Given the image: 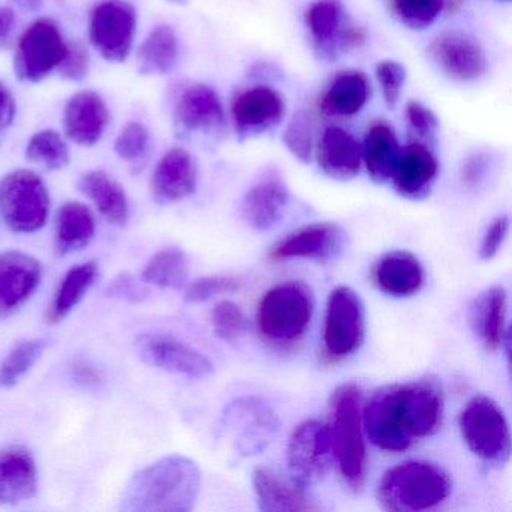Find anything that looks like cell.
<instances>
[{
  "instance_id": "32",
  "label": "cell",
  "mask_w": 512,
  "mask_h": 512,
  "mask_svg": "<svg viewBox=\"0 0 512 512\" xmlns=\"http://www.w3.org/2000/svg\"><path fill=\"white\" fill-rule=\"evenodd\" d=\"M100 277V266L95 262L80 263L73 266L62 278L47 308V322L58 325L64 322L77 305L91 292Z\"/></svg>"
},
{
  "instance_id": "2",
  "label": "cell",
  "mask_w": 512,
  "mask_h": 512,
  "mask_svg": "<svg viewBox=\"0 0 512 512\" xmlns=\"http://www.w3.org/2000/svg\"><path fill=\"white\" fill-rule=\"evenodd\" d=\"M202 488L196 461L173 454L134 473L119 500L127 512H190Z\"/></svg>"
},
{
  "instance_id": "31",
  "label": "cell",
  "mask_w": 512,
  "mask_h": 512,
  "mask_svg": "<svg viewBox=\"0 0 512 512\" xmlns=\"http://www.w3.org/2000/svg\"><path fill=\"white\" fill-rule=\"evenodd\" d=\"M79 187L109 223L118 227H125L130 223L131 211L127 193L112 176L103 170H92L82 176Z\"/></svg>"
},
{
  "instance_id": "19",
  "label": "cell",
  "mask_w": 512,
  "mask_h": 512,
  "mask_svg": "<svg viewBox=\"0 0 512 512\" xmlns=\"http://www.w3.org/2000/svg\"><path fill=\"white\" fill-rule=\"evenodd\" d=\"M439 176V161L427 143L413 140L401 149L391 182L398 196L412 202L427 199Z\"/></svg>"
},
{
  "instance_id": "46",
  "label": "cell",
  "mask_w": 512,
  "mask_h": 512,
  "mask_svg": "<svg viewBox=\"0 0 512 512\" xmlns=\"http://www.w3.org/2000/svg\"><path fill=\"white\" fill-rule=\"evenodd\" d=\"M490 175V157L485 154H478L466 161L463 172H461V179H463V184L466 185L467 190L478 193L487 185Z\"/></svg>"
},
{
  "instance_id": "22",
  "label": "cell",
  "mask_w": 512,
  "mask_h": 512,
  "mask_svg": "<svg viewBox=\"0 0 512 512\" xmlns=\"http://www.w3.org/2000/svg\"><path fill=\"white\" fill-rule=\"evenodd\" d=\"M197 166L193 155L184 148L164 154L152 176V193L161 205L182 202L196 193Z\"/></svg>"
},
{
  "instance_id": "29",
  "label": "cell",
  "mask_w": 512,
  "mask_h": 512,
  "mask_svg": "<svg viewBox=\"0 0 512 512\" xmlns=\"http://www.w3.org/2000/svg\"><path fill=\"white\" fill-rule=\"evenodd\" d=\"M371 83L362 71H344L335 76L320 101L323 115L350 118L358 115L370 101Z\"/></svg>"
},
{
  "instance_id": "24",
  "label": "cell",
  "mask_w": 512,
  "mask_h": 512,
  "mask_svg": "<svg viewBox=\"0 0 512 512\" xmlns=\"http://www.w3.org/2000/svg\"><path fill=\"white\" fill-rule=\"evenodd\" d=\"M109 118V109L100 94L77 92L64 109L65 136L80 146L95 145L103 137Z\"/></svg>"
},
{
  "instance_id": "50",
  "label": "cell",
  "mask_w": 512,
  "mask_h": 512,
  "mask_svg": "<svg viewBox=\"0 0 512 512\" xmlns=\"http://www.w3.org/2000/svg\"><path fill=\"white\" fill-rule=\"evenodd\" d=\"M16 113L17 106L13 94L4 83H0V130H5L13 125Z\"/></svg>"
},
{
  "instance_id": "9",
  "label": "cell",
  "mask_w": 512,
  "mask_h": 512,
  "mask_svg": "<svg viewBox=\"0 0 512 512\" xmlns=\"http://www.w3.org/2000/svg\"><path fill=\"white\" fill-rule=\"evenodd\" d=\"M332 460L334 454L325 422L307 419L292 431L287 443V467L296 487L307 490L322 482Z\"/></svg>"
},
{
  "instance_id": "38",
  "label": "cell",
  "mask_w": 512,
  "mask_h": 512,
  "mask_svg": "<svg viewBox=\"0 0 512 512\" xmlns=\"http://www.w3.org/2000/svg\"><path fill=\"white\" fill-rule=\"evenodd\" d=\"M443 5V0H392V11L401 25L424 31L442 14Z\"/></svg>"
},
{
  "instance_id": "52",
  "label": "cell",
  "mask_w": 512,
  "mask_h": 512,
  "mask_svg": "<svg viewBox=\"0 0 512 512\" xmlns=\"http://www.w3.org/2000/svg\"><path fill=\"white\" fill-rule=\"evenodd\" d=\"M13 2L20 10L28 11V13H37L43 7V0H13Z\"/></svg>"
},
{
  "instance_id": "26",
  "label": "cell",
  "mask_w": 512,
  "mask_h": 512,
  "mask_svg": "<svg viewBox=\"0 0 512 512\" xmlns=\"http://www.w3.org/2000/svg\"><path fill=\"white\" fill-rule=\"evenodd\" d=\"M317 164L328 178L350 181L361 172L362 146L344 128H326L317 146Z\"/></svg>"
},
{
  "instance_id": "10",
  "label": "cell",
  "mask_w": 512,
  "mask_h": 512,
  "mask_svg": "<svg viewBox=\"0 0 512 512\" xmlns=\"http://www.w3.org/2000/svg\"><path fill=\"white\" fill-rule=\"evenodd\" d=\"M67 52L68 44L58 23L43 17L32 22L19 38L14 71L23 82H41L58 70Z\"/></svg>"
},
{
  "instance_id": "7",
  "label": "cell",
  "mask_w": 512,
  "mask_h": 512,
  "mask_svg": "<svg viewBox=\"0 0 512 512\" xmlns=\"http://www.w3.org/2000/svg\"><path fill=\"white\" fill-rule=\"evenodd\" d=\"M0 214L13 232H40L50 214V194L43 179L25 169L14 170L0 179Z\"/></svg>"
},
{
  "instance_id": "1",
  "label": "cell",
  "mask_w": 512,
  "mask_h": 512,
  "mask_svg": "<svg viewBox=\"0 0 512 512\" xmlns=\"http://www.w3.org/2000/svg\"><path fill=\"white\" fill-rule=\"evenodd\" d=\"M445 395L433 374L377 389L362 409L368 439L386 452H404L442 427Z\"/></svg>"
},
{
  "instance_id": "17",
  "label": "cell",
  "mask_w": 512,
  "mask_h": 512,
  "mask_svg": "<svg viewBox=\"0 0 512 512\" xmlns=\"http://www.w3.org/2000/svg\"><path fill=\"white\" fill-rule=\"evenodd\" d=\"M430 55L449 79L475 82L487 71V58L479 41L461 31L439 35L430 46Z\"/></svg>"
},
{
  "instance_id": "5",
  "label": "cell",
  "mask_w": 512,
  "mask_h": 512,
  "mask_svg": "<svg viewBox=\"0 0 512 512\" xmlns=\"http://www.w3.org/2000/svg\"><path fill=\"white\" fill-rule=\"evenodd\" d=\"M316 298L302 281H286L269 289L257 307V329L266 343L277 347L295 346L313 319Z\"/></svg>"
},
{
  "instance_id": "15",
  "label": "cell",
  "mask_w": 512,
  "mask_h": 512,
  "mask_svg": "<svg viewBox=\"0 0 512 512\" xmlns=\"http://www.w3.org/2000/svg\"><path fill=\"white\" fill-rule=\"evenodd\" d=\"M346 232L335 223H314L275 242L268 251L271 262L307 259L326 263L337 259L346 247Z\"/></svg>"
},
{
  "instance_id": "11",
  "label": "cell",
  "mask_w": 512,
  "mask_h": 512,
  "mask_svg": "<svg viewBox=\"0 0 512 512\" xmlns=\"http://www.w3.org/2000/svg\"><path fill=\"white\" fill-rule=\"evenodd\" d=\"M223 430L229 434L236 454L251 457L265 451L275 439L280 430V419L260 398H238L224 412Z\"/></svg>"
},
{
  "instance_id": "18",
  "label": "cell",
  "mask_w": 512,
  "mask_h": 512,
  "mask_svg": "<svg viewBox=\"0 0 512 512\" xmlns=\"http://www.w3.org/2000/svg\"><path fill=\"white\" fill-rule=\"evenodd\" d=\"M286 100L277 89L256 86L233 101L232 116L239 140L251 139L272 130L283 121Z\"/></svg>"
},
{
  "instance_id": "6",
  "label": "cell",
  "mask_w": 512,
  "mask_h": 512,
  "mask_svg": "<svg viewBox=\"0 0 512 512\" xmlns=\"http://www.w3.org/2000/svg\"><path fill=\"white\" fill-rule=\"evenodd\" d=\"M461 436L467 448L484 463L503 466L511 457L508 419L496 401L485 395L473 397L461 410Z\"/></svg>"
},
{
  "instance_id": "28",
  "label": "cell",
  "mask_w": 512,
  "mask_h": 512,
  "mask_svg": "<svg viewBox=\"0 0 512 512\" xmlns=\"http://www.w3.org/2000/svg\"><path fill=\"white\" fill-rule=\"evenodd\" d=\"M253 487L257 506L263 512L317 511L319 506L305 496L304 490L295 484H287L277 473L266 467L253 472Z\"/></svg>"
},
{
  "instance_id": "14",
  "label": "cell",
  "mask_w": 512,
  "mask_h": 512,
  "mask_svg": "<svg viewBox=\"0 0 512 512\" xmlns=\"http://www.w3.org/2000/svg\"><path fill=\"white\" fill-rule=\"evenodd\" d=\"M137 353L146 364L190 379H206L214 373L211 359L190 344L169 334L146 332L136 338Z\"/></svg>"
},
{
  "instance_id": "47",
  "label": "cell",
  "mask_w": 512,
  "mask_h": 512,
  "mask_svg": "<svg viewBox=\"0 0 512 512\" xmlns=\"http://www.w3.org/2000/svg\"><path fill=\"white\" fill-rule=\"evenodd\" d=\"M145 286L146 284L143 283L142 280L137 281L133 275L121 274L107 287V295H109L110 298L119 299V301H127L131 302V304H136V302L146 299L148 290H146Z\"/></svg>"
},
{
  "instance_id": "4",
  "label": "cell",
  "mask_w": 512,
  "mask_h": 512,
  "mask_svg": "<svg viewBox=\"0 0 512 512\" xmlns=\"http://www.w3.org/2000/svg\"><path fill=\"white\" fill-rule=\"evenodd\" d=\"M332 454L340 475L352 490H361L367 473L362 389L355 383L338 386L329 401L328 422Z\"/></svg>"
},
{
  "instance_id": "13",
  "label": "cell",
  "mask_w": 512,
  "mask_h": 512,
  "mask_svg": "<svg viewBox=\"0 0 512 512\" xmlns=\"http://www.w3.org/2000/svg\"><path fill=\"white\" fill-rule=\"evenodd\" d=\"M314 49L323 59H337L365 43L364 29L353 25L341 0H316L305 13Z\"/></svg>"
},
{
  "instance_id": "21",
  "label": "cell",
  "mask_w": 512,
  "mask_h": 512,
  "mask_svg": "<svg viewBox=\"0 0 512 512\" xmlns=\"http://www.w3.org/2000/svg\"><path fill=\"white\" fill-rule=\"evenodd\" d=\"M176 122L185 133L221 134L226 125L223 104L214 89L188 86L176 101Z\"/></svg>"
},
{
  "instance_id": "20",
  "label": "cell",
  "mask_w": 512,
  "mask_h": 512,
  "mask_svg": "<svg viewBox=\"0 0 512 512\" xmlns=\"http://www.w3.org/2000/svg\"><path fill=\"white\" fill-rule=\"evenodd\" d=\"M370 280L377 290L391 298H410L424 287L425 269L415 254L394 250L374 263Z\"/></svg>"
},
{
  "instance_id": "41",
  "label": "cell",
  "mask_w": 512,
  "mask_h": 512,
  "mask_svg": "<svg viewBox=\"0 0 512 512\" xmlns=\"http://www.w3.org/2000/svg\"><path fill=\"white\" fill-rule=\"evenodd\" d=\"M151 143V134L142 122H130L116 137L115 152L127 163L143 160Z\"/></svg>"
},
{
  "instance_id": "33",
  "label": "cell",
  "mask_w": 512,
  "mask_h": 512,
  "mask_svg": "<svg viewBox=\"0 0 512 512\" xmlns=\"http://www.w3.org/2000/svg\"><path fill=\"white\" fill-rule=\"evenodd\" d=\"M97 232L94 214L80 202H67L56 215V250L62 256L76 253L91 244Z\"/></svg>"
},
{
  "instance_id": "36",
  "label": "cell",
  "mask_w": 512,
  "mask_h": 512,
  "mask_svg": "<svg viewBox=\"0 0 512 512\" xmlns=\"http://www.w3.org/2000/svg\"><path fill=\"white\" fill-rule=\"evenodd\" d=\"M49 347L46 338L20 341L0 362V389H11L35 367Z\"/></svg>"
},
{
  "instance_id": "16",
  "label": "cell",
  "mask_w": 512,
  "mask_h": 512,
  "mask_svg": "<svg viewBox=\"0 0 512 512\" xmlns=\"http://www.w3.org/2000/svg\"><path fill=\"white\" fill-rule=\"evenodd\" d=\"M43 280L40 260L22 251L0 254V320L14 316L34 296Z\"/></svg>"
},
{
  "instance_id": "25",
  "label": "cell",
  "mask_w": 512,
  "mask_h": 512,
  "mask_svg": "<svg viewBox=\"0 0 512 512\" xmlns=\"http://www.w3.org/2000/svg\"><path fill=\"white\" fill-rule=\"evenodd\" d=\"M506 316H508V293L502 286L485 289L470 305V326L487 352H497L508 344Z\"/></svg>"
},
{
  "instance_id": "27",
  "label": "cell",
  "mask_w": 512,
  "mask_h": 512,
  "mask_svg": "<svg viewBox=\"0 0 512 512\" xmlns=\"http://www.w3.org/2000/svg\"><path fill=\"white\" fill-rule=\"evenodd\" d=\"M290 193L283 179L271 175L250 188L242 202V215L253 229L268 232L286 214Z\"/></svg>"
},
{
  "instance_id": "48",
  "label": "cell",
  "mask_w": 512,
  "mask_h": 512,
  "mask_svg": "<svg viewBox=\"0 0 512 512\" xmlns=\"http://www.w3.org/2000/svg\"><path fill=\"white\" fill-rule=\"evenodd\" d=\"M509 232V218L508 215H500L494 218L482 238L481 248H479V257L482 260H491L497 256L506 236Z\"/></svg>"
},
{
  "instance_id": "43",
  "label": "cell",
  "mask_w": 512,
  "mask_h": 512,
  "mask_svg": "<svg viewBox=\"0 0 512 512\" xmlns=\"http://www.w3.org/2000/svg\"><path fill=\"white\" fill-rule=\"evenodd\" d=\"M376 76L380 88H382L386 106L389 109H394L400 101L401 91L406 83V68L400 62L382 61L377 64Z\"/></svg>"
},
{
  "instance_id": "45",
  "label": "cell",
  "mask_w": 512,
  "mask_h": 512,
  "mask_svg": "<svg viewBox=\"0 0 512 512\" xmlns=\"http://www.w3.org/2000/svg\"><path fill=\"white\" fill-rule=\"evenodd\" d=\"M89 68H91V59H89L88 49L82 43L68 44L67 55L58 68L62 79L80 82L88 77Z\"/></svg>"
},
{
  "instance_id": "42",
  "label": "cell",
  "mask_w": 512,
  "mask_h": 512,
  "mask_svg": "<svg viewBox=\"0 0 512 512\" xmlns=\"http://www.w3.org/2000/svg\"><path fill=\"white\" fill-rule=\"evenodd\" d=\"M241 287L238 278L229 275H212V277L197 278L185 286V301L188 304H200L218 295L233 293Z\"/></svg>"
},
{
  "instance_id": "44",
  "label": "cell",
  "mask_w": 512,
  "mask_h": 512,
  "mask_svg": "<svg viewBox=\"0 0 512 512\" xmlns=\"http://www.w3.org/2000/svg\"><path fill=\"white\" fill-rule=\"evenodd\" d=\"M407 121H409L410 133L418 142L433 145L436 140L439 121L436 115L419 101H409L406 106Z\"/></svg>"
},
{
  "instance_id": "3",
  "label": "cell",
  "mask_w": 512,
  "mask_h": 512,
  "mask_svg": "<svg viewBox=\"0 0 512 512\" xmlns=\"http://www.w3.org/2000/svg\"><path fill=\"white\" fill-rule=\"evenodd\" d=\"M452 491L451 476L433 461L409 460L383 473L377 502L388 512H422L436 508Z\"/></svg>"
},
{
  "instance_id": "37",
  "label": "cell",
  "mask_w": 512,
  "mask_h": 512,
  "mask_svg": "<svg viewBox=\"0 0 512 512\" xmlns=\"http://www.w3.org/2000/svg\"><path fill=\"white\" fill-rule=\"evenodd\" d=\"M26 158L47 170H62L70 164V149L58 131L43 130L29 140Z\"/></svg>"
},
{
  "instance_id": "51",
  "label": "cell",
  "mask_w": 512,
  "mask_h": 512,
  "mask_svg": "<svg viewBox=\"0 0 512 512\" xmlns=\"http://www.w3.org/2000/svg\"><path fill=\"white\" fill-rule=\"evenodd\" d=\"M16 25V13L8 7H0V41H4Z\"/></svg>"
},
{
  "instance_id": "30",
  "label": "cell",
  "mask_w": 512,
  "mask_h": 512,
  "mask_svg": "<svg viewBox=\"0 0 512 512\" xmlns=\"http://www.w3.org/2000/svg\"><path fill=\"white\" fill-rule=\"evenodd\" d=\"M400 154V143L394 128L386 121L374 122L368 128L362 145V163L371 181L376 184L391 181Z\"/></svg>"
},
{
  "instance_id": "34",
  "label": "cell",
  "mask_w": 512,
  "mask_h": 512,
  "mask_svg": "<svg viewBox=\"0 0 512 512\" xmlns=\"http://www.w3.org/2000/svg\"><path fill=\"white\" fill-rule=\"evenodd\" d=\"M179 40L172 26H157L137 52V70L143 76L169 74L178 64Z\"/></svg>"
},
{
  "instance_id": "12",
  "label": "cell",
  "mask_w": 512,
  "mask_h": 512,
  "mask_svg": "<svg viewBox=\"0 0 512 512\" xmlns=\"http://www.w3.org/2000/svg\"><path fill=\"white\" fill-rule=\"evenodd\" d=\"M137 32V10L128 0H103L89 17V40L101 58L121 64L130 56Z\"/></svg>"
},
{
  "instance_id": "35",
  "label": "cell",
  "mask_w": 512,
  "mask_h": 512,
  "mask_svg": "<svg viewBox=\"0 0 512 512\" xmlns=\"http://www.w3.org/2000/svg\"><path fill=\"white\" fill-rule=\"evenodd\" d=\"M190 260L181 248L157 251L143 268L140 280L158 289H182L187 286Z\"/></svg>"
},
{
  "instance_id": "49",
  "label": "cell",
  "mask_w": 512,
  "mask_h": 512,
  "mask_svg": "<svg viewBox=\"0 0 512 512\" xmlns=\"http://www.w3.org/2000/svg\"><path fill=\"white\" fill-rule=\"evenodd\" d=\"M71 379L82 388H95L103 382V373L88 361H76L70 368Z\"/></svg>"
},
{
  "instance_id": "23",
  "label": "cell",
  "mask_w": 512,
  "mask_h": 512,
  "mask_svg": "<svg viewBox=\"0 0 512 512\" xmlns=\"http://www.w3.org/2000/svg\"><path fill=\"white\" fill-rule=\"evenodd\" d=\"M38 466L25 446L0 451V506L19 505L37 496Z\"/></svg>"
},
{
  "instance_id": "8",
  "label": "cell",
  "mask_w": 512,
  "mask_h": 512,
  "mask_svg": "<svg viewBox=\"0 0 512 512\" xmlns=\"http://www.w3.org/2000/svg\"><path fill=\"white\" fill-rule=\"evenodd\" d=\"M365 340V310L355 290L340 286L332 290L326 305L322 359L335 365L361 349Z\"/></svg>"
},
{
  "instance_id": "39",
  "label": "cell",
  "mask_w": 512,
  "mask_h": 512,
  "mask_svg": "<svg viewBox=\"0 0 512 512\" xmlns=\"http://www.w3.org/2000/svg\"><path fill=\"white\" fill-rule=\"evenodd\" d=\"M283 143L296 160L302 164L310 163L314 151V127L310 115L299 112L293 116L284 131Z\"/></svg>"
},
{
  "instance_id": "40",
  "label": "cell",
  "mask_w": 512,
  "mask_h": 512,
  "mask_svg": "<svg viewBox=\"0 0 512 512\" xmlns=\"http://www.w3.org/2000/svg\"><path fill=\"white\" fill-rule=\"evenodd\" d=\"M248 319L238 304L221 301L212 311V328L220 340L233 343L244 337L248 331Z\"/></svg>"
}]
</instances>
